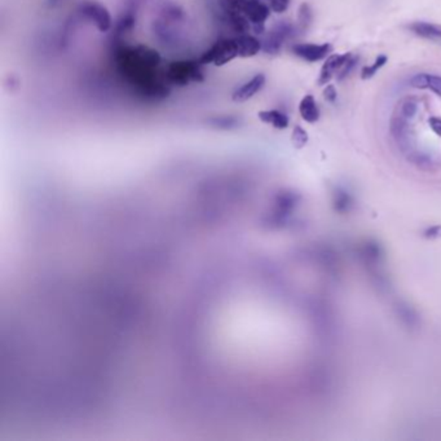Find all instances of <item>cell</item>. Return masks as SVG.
I'll return each mask as SVG.
<instances>
[{"instance_id": "1", "label": "cell", "mask_w": 441, "mask_h": 441, "mask_svg": "<svg viewBox=\"0 0 441 441\" xmlns=\"http://www.w3.org/2000/svg\"><path fill=\"white\" fill-rule=\"evenodd\" d=\"M117 61L123 77L140 89L143 96L150 99H163L167 96L168 89L155 73V69L161 63L157 51L144 45L122 48L118 51Z\"/></svg>"}, {"instance_id": "2", "label": "cell", "mask_w": 441, "mask_h": 441, "mask_svg": "<svg viewBox=\"0 0 441 441\" xmlns=\"http://www.w3.org/2000/svg\"><path fill=\"white\" fill-rule=\"evenodd\" d=\"M166 82L168 84L185 87L190 82H203L202 65L197 61H174L165 73Z\"/></svg>"}, {"instance_id": "3", "label": "cell", "mask_w": 441, "mask_h": 441, "mask_svg": "<svg viewBox=\"0 0 441 441\" xmlns=\"http://www.w3.org/2000/svg\"><path fill=\"white\" fill-rule=\"evenodd\" d=\"M237 57L238 51L234 38H224L215 42L207 51H205L199 57V61L202 67L209 64L215 67H224Z\"/></svg>"}, {"instance_id": "4", "label": "cell", "mask_w": 441, "mask_h": 441, "mask_svg": "<svg viewBox=\"0 0 441 441\" xmlns=\"http://www.w3.org/2000/svg\"><path fill=\"white\" fill-rule=\"evenodd\" d=\"M295 34V29L289 21H278V23L265 35L263 43V51L268 55H277L285 42L289 41Z\"/></svg>"}, {"instance_id": "5", "label": "cell", "mask_w": 441, "mask_h": 441, "mask_svg": "<svg viewBox=\"0 0 441 441\" xmlns=\"http://www.w3.org/2000/svg\"><path fill=\"white\" fill-rule=\"evenodd\" d=\"M271 7L263 0H245L242 13L253 25L256 34L264 32V23L271 16Z\"/></svg>"}, {"instance_id": "6", "label": "cell", "mask_w": 441, "mask_h": 441, "mask_svg": "<svg viewBox=\"0 0 441 441\" xmlns=\"http://www.w3.org/2000/svg\"><path fill=\"white\" fill-rule=\"evenodd\" d=\"M82 13L98 27L100 33H106L111 27V16L109 11L95 1H89L82 5Z\"/></svg>"}, {"instance_id": "7", "label": "cell", "mask_w": 441, "mask_h": 441, "mask_svg": "<svg viewBox=\"0 0 441 441\" xmlns=\"http://www.w3.org/2000/svg\"><path fill=\"white\" fill-rule=\"evenodd\" d=\"M293 54L307 61V63H317L331 52V45L329 43L324 45H313V43H297L291 47Z\"/></svg>"}, {"instance_id": "8", "label": "cell", "mask_w": 441, "mask_h": 441, "mask_svg": "<svg viewBox=\"0 0 441 441\" xmlns=\"http://www.w3.org/2000/svg\"><path fill=\"white\" fill-rule=\"evenodd\" d=\"M351 52L343 54V55H331L326 58L325 64L321 67L320 77H319V84L326 86L330 83L331 79L338 76V73L342 70L343 67L351 60L352 57Z\"/></svg>"}, {"instance_id": "9", "label": "cell", "mask_w": 441, "mask_h": 441, "mask_svg": "<svg viewBox=\"0 0 441 441\" xmlns=\"http://www.w3.org/2000/svg\"><path fill=\"white\" fill-rule=\"evenodd\" d=\"M265 82H267V79H265L264 74H262V73L256 74L249 82L242 84L240 89H237L233 92V101L234 102H245V101L253 99L258 92H260L262 89H264Z\"/></svg>"}, {"instance_id": "10", "label": "cell", "mask_w": 441, "mask_h": 441, "mask_svg": "<svg viewBox=\"0 0 441 441\" xmlns=\"http://www.w3.org/2000/svg\"><path fill=\"white\" fill-rule=\"evenodd\" d=\"M238 57L241 58H250L258 55L263 49V43L251 34H241L234 36Z\"/></svg>"}, {"instance_id": "11", "label": "cell", "mask_w": 441, "mask_h": 441, "mask_svg": "<svg viewBox=\"0 0 441 441\" xmlns=\"http://www.w3.org/2000/svg\"><path fill=\"white\" fill-rule=\"evenodd\" d=\"M410 86L414 89H430L441 98V76L418 73L410 79Z\"/></svg>"}, {"instance_id": "12", "label": "cell", "mask_w": 441, "mask_h": 441, "mask_svg": "<svg viewBox=\"0 0 441 441\" xmlns=\"http://www.w3.org/2000/svg\"><path fill=\"white\" fill-rule=\"evenodd\" d=\"M223 12L225 16V21L237 35L249 34L251 30V23L247 20V17L243 14L242 12L228 11V10H223Z\"/></svg>"}, {"instance_id": "13", "label": "cell", "mask_w": 441, "mask_h": 441, "mask_svg": "<svg viewBox=\"0 0 441 441\" xmlns=\"http://www.w3.org/2000/svg\"><path fill=\"white\" fill-rule=\"evenodd\" d=\"M299 113L303 121L307 123H316L320 120L321 111L317 101L312 95H306L299 104Z\"/></svg>"}, {"instance_id": "14", "label": "cell", "mask_w": 441, "mask_h": 441, "mask_svg": "<svg viewBox=\"0 0 441 441\" xmlns=\"http://www.w3.org/2000/svg\"><path fill=\"white\" fill-rule=\"evenodd\" d=\"M258 117L263 123L271 124L272 127H275L277 130H285L289 127V122H290L285 113L276 111V109L259 111Z\"/></svg>"}, {"instance_id": "15", "label": "cell", "mask_w": 441, "mask_h": 441, "mask_svg": "<svg viewBox=\"0 0 441 441\" xmlns=\"http://www.w3.org/2000/svg\"><path fill=\"white\" fill-rule=\"evenodd\" d=\"M409 29L420 38L441 39V26L436 23L417 21V23H410Z\"/></svg>"}, {"instance_id": "16", "label": "cell", "mask_w": 441, "mask_h": 441, "mask_svg": "<svg viewBox=\"0 0 441 441\" xmlns=\"http://www.w3.org/2000/svg\"><path fill=\"white\" fill-rule=\"evenodd\" d=\"M241 121L242 120L236 115H215V117L209 118L206 123L215 130H224V131L228 130L229 131V130H234V128L240 127Z\"/></svg>"}, {"instance_id": "17", "label": "cell", "mask_w": 441, "mask_h": 441, "mask_svg": "<svg viewBox=\"0 0 441 441\" xmlns=\"http://www.w3.org/2000/svg\"><path fill=\"white\" fill-rule=\"evenodd\" d=\"M386 63L387 56H378L372 65L363 67V70H361V78H363L364 80H366V79H370V78L374 77L375 74L378 73V70H381L382 67L386 65Z\"/></svg>"}, {"instance_id": "18", "label": "cell", "mask_w": 441, "mask_h": 441, "mask_svg": "<svg viewBox=\"0 0 441 441\" xmlns=\"http://www.w3.org/2000/svg\"><path fill=\"white\" fill-rule=\"evenodd\" d=\"M298 23L300 30H307L309 25L312 23V10L306 3H303L299 8Z\"/></svg>"}, {"instance_id": "19", "label": "cell", "mask_w": 441, "mask_h": 441, "mask_svg": "<svg viewBox=\"0 0 441 441\" xmlns=\"http://www.w3.org/2000/svg\"><path fill=\"white\" fill-rule=\"evenodd\" d=\"M291 142L294 144V146L302 148L308 142V133L300 126H295L293 130V135H291Z\"/></svg>"}, {"instance_id": "20", "label": "cell", "mask_w": 441, "mask_h": 441, "mask_svg": "<svg viewBox=\"0 0 441 441\" xmlns=\"http://www.w3.org/2000/svg\"><path fill=\"white\" fill-rule=\"evenodd\" d=\"M359 63V57H356V56H352L351 57V60L343 67L342 70L338 73V76H337V79L341 82V80H343V79H346V78L348 77L350 74H351V71L353 70V67H356V64Z\"/></svg>"}, {"instance_id": "21", "label": "cell", "mask_w": 441, "mask_h": 441, "mask_svg": "<svg viewBox=\"0 0 441 441\" xmlns=\"http://www.w3.org/2000/svg\"><path fill=\"white\" fill-rule=\"evenodd\" d=\"M268 5L275 13H284L290 5V0H267Z\"/></svg>"}, {"instance_id": "22", "label": "cell", "mask_w": 441, "mask_h": 441, "mask_svg": "<svg viewBox=\"0 0 441 441\" xmlns=\"http://www.w3.org/2000/svg\"><path fill=\"white\" fill-rule=\"evenodd\" d=\"M416 111H417L416 101L411 99L405 100L404 104H403V108H401V115L405 117V118L407 117H413L416 114Z\"/></svg>"}, {"instance_id": "23", "label": "cell", "mask_w": 441, "mask_h": 441, "mask_svg": "<svg viewBox=\"0 0 441 441\" xmlns=\"http://www.w3.org/2000/svg\"><path fill=\"white\" fill-rule=\"evenodd\" d=\"M324 98L330 104H334L337 101L338 93H337V89L332 84H328L326 89H324Z\"/></svg>"}, {"instance_id": "24", "label": "cell", "mask_w": 441, "mask_h": 441, "mask_svg": "<svg viewBox=\"0 0 441 441\" xmlns=\"http://www.w3.org/2000/svg\"><path fill=\"white\" fill-rule=\"evenodd\" d=\"M431 130L441 137V118L440 117H431L429 120Z\"/></svg>"}]
</instances>
